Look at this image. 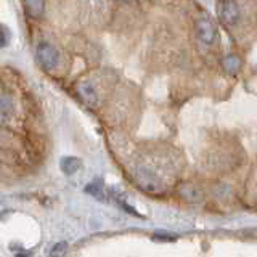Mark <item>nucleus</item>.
I'll return each mask as SVG.
<instances>
[{"instance_id": "obj_1", "label": "nucleus", "mask_w": 257, "mask_h": 257, "mask_svg": "<svg viewBox=\"0 0 257 257\" xmlns=\"http://www.w3.org/2000/svg\"><path fill=\"white\" fill-rule=\"evenodd\" d=\"M36 55H37L39 64L42 66L44 71L55 72L60 68L61 55H60V50L53 44L47 42V40H40L36 47Z\"/></svg>"}, {"instance_id": "obj_2", "label": "nucleus", "mask_w": 257, "mask_h": 257, "mask_svg": "<svg viewBox=\"0 0 257 257\" xmlns=\"http://www.w3.org/2000/svg\"><path fill=\"white\" fill-rule=\"evenodd\" d=\"M217 15H219L220 21L225 26H235V24H238L241 16L238 0H219Z\"/></svg>"}, {"instance_id": "obj_3", "label": "nucleus", "mask_w": 257, "mask_h": 257, "mask_svg": "<svg viewBox=\"0 0 257 257\" xmlns=\"http://www.w3.org/2000/svg\"><path fill=\"white\" fill-rule=\"evenodd\" d=\"M135 180L142 187V190H145V191H148V193H159L161 191V183H159L158 175L153 172L150 167H145V166L137 167Z\"/></svg>"}, {"instance_id": "obj_4", "label": "nucleus", "mask_w": 257, "mask_h": 257, "mask_svg": "<svg viewBox=\"0 0 257 257\" xmlns=\"http://www.w3.org/2000/svg\"><path fill=\"white\" fill-rule=\"evenodd\" d=\"M196 36L198 39L203 42L204 45H212L217 39V28L211 18L207 16H201V18L196 20Z\"/></svg>"}, {"instance_id": "obj_5", "label": "nucleus", "mask_w": 257, "mask_h": 257, "mask_svg": "<svg viewBox=\"0 0 257 257\" xmlns=\"http://www.w3.org/2000/svg\"><path fill=\"white\" fill-rule=\"evenodd\" d=\"M77 93L80 96V100H82L87 106L90 108H96L100 104V95H98V90H96V85L92 82V80H80L77 84Z\"/></svg>"}, {"instance_id": "obj_6", "label": "nucleus", "mask_w": 257, "mask_h": 257, "mask_svg": "<svg viewBox=\"0 0 257 257\" xmlns=\"http://www.w3.org/2000/svg\"><path fill=\"white\" fill-rule=\"evenodd\" d=\"M15 112V101L10 93L0 92V124H5L12 119Z\"/></svg>"}, {"instance_id": "obj_7", "label": "nucleus", "mask_w": 257, "mask_h": 257, "mask_svg": "<svg viewBox=\"0 0 257 257\" xmlns=\"http://www.w3.org/2000/svg\"><path fill=\"white\" fill-rule=\"evenodd\" d=\"M23 8L29 18L39 20L45 13V0H23Z\"/></svg>"}, {"instance_id": "obj_8", "label": "nucleus", "mask_w": 257, "mask_h": 257, "mask_svg": "<svg viewBox=\"0 0 257 257\" xmlns=\"http://www.w3.org/2000/svg\"><path fill=\"white\" fill-rule=\"evenodd\" d=\"M18 82V76L16 72L10 68H2L0 69V85L5 88H12L13 85H16Z\"/></svg>"}, {"instance_id": "obj_9", "label": "nucleus", "mask_w": 257, "mask_h": 257, "mask_svg": "<svg viewBox=\"0 0 257 257\" xmlns=\"http://www.w3.org/2000/svg\"><path fill=\"white\" fill-rule=\"evenodd\" d=\"M61 171L66 174V175H72V174H76L79 171V167H80V161L74 156H66V158H63L61 159Z\"/></svg>"}, {"instance_id": "obj_10", "label": "nucleus", "mask_w": 257, "mask_h": 257, "mask_svg": "<svg viewBox=\"0 0 257 257\" xmlns=\"http://www.w3.org/2000/svg\"><path fill=\"white\" fill-rule=\"evenodd\" d=\"M241 66V61L236 55H228L223 58V68L227 69L228 72H236Z\"/></svg>"}, {"instance_id": "obj_11", "label": "nucleus", "mask_w": 257, "mask_h": 257, "mask_svg": "<svg viewBox=\"0 0 257 257\" xmlns=\"http://www.w3.org/2000/svg\"><path fill=\"white\" fill-rule=\"evenodd\" d=\"M68 243L66 241H60V243L53 244V247L50 249V252H48V257H66V252H68Z\"/></svg>"}, {"instance_id": "obj_12", "label": "nucleus", "mask_w": 257, "mask_h": 257, "mask_svg": "<svg viewBox=\"0 0 257 257\" xmlns=\"http://www.w3.org/2000/svg\"><path fill=\"white\" fill-rule=\"evenodd\" d=\"M85 191L90 193V195H93L95 198L103 199V187H101V182L100 180H96L93 183H88L87 187H85Z\"/></svg>"}, {"instance_id": "obj_13", "label": "nucleus", "mask_w": 257, "mask_h": 257, "mask_svg": "<svg viewBox=\"0 0 257 257\" xmlns=\"http://www.w3.org/2000/svg\"><path fill=\"white\" fill-rule=\"evenodd\" d=\"M12 42V31L8 29V26L0 23V47H7Z\"/></svg>"}, {"instance_id": "obj_14", "label": "nucleus", "mask_w": 257, "mask_h": 257, "mask_svg": "<svg viewBox=\"0 0 257 257\" xmlns=\"http://www.w3.org/2000/svg\"><path fill=\"white\" fill-rule=\"evenodd\" d=\"M159 238H163L161 241H175L177 236H174V235H166V233H156L155 239H159Z\"/></svg>"}, {"instance_id": "obj_15", "label": "nucleus", "mask_w": 257, "mask_h": 257, "mask_svg": "<svg viewBox=\"0 0 257 257\" xmlns=\"http://www.w3.org/2000/svg\"><path fill=\"white\" fill-rule=\"evenodd\" d=\"M16 257H31V254L28 252V254H24V255H16Z\"/></svg>"}, {"instance_id": "obj_16", "label": "nucleus", "mask_w": 257, "mask_h": 257, "mask_svg": "<svg viewBox=\"0 0 257 257\" xmlns=\"http://www.w3.org/2000/svg\"><path fill=\"white\" fill-rule=\"evenodd\" d=\"M122 2H128V0H122Z\"/></svg>"}]
</instances>
